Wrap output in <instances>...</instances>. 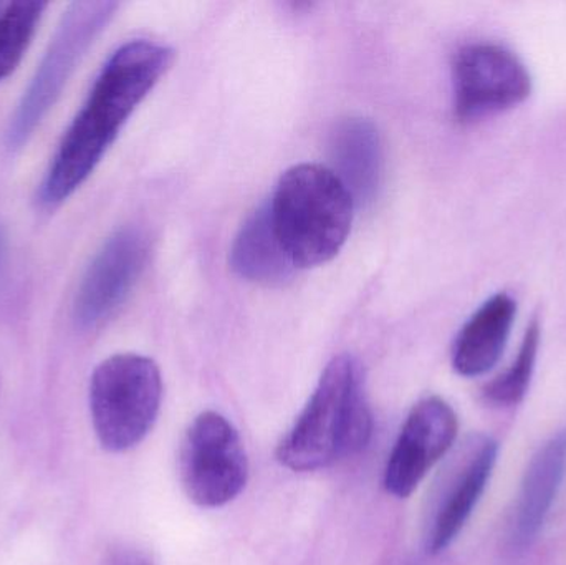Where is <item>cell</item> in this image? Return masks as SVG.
<instances>
[{
	"instance_id": "obj_1",
	"label": "cell",
	"mask_w": 566,
	"mask_h": 565,
	"mask_svg": "<svg viewBox=\"0 0 566 565\" xmlns=\"http://www.w3.org/2000/svg\"><path fill=\"white\" fill-rule=\"evenodd\" d=\"M171 49L149 40L119 46L93 83L43 179L40 199L56 206L90 178L129 116L172 63Z\"/></svg>"
},
{
	"instance_id": "obj_2",
	"label": "cell",
	"mask_w": 566,
	"mask_h": 565,
	"mask_svg": "<svg viewBox=\"0 0 566 565\" xmlns=\"http://www.w3.org/2000/svg\"><path fill=\"white\" fill-rule=\"evenodd\" d=\"M371 428L361 367L352 355H338L279 443L277 460L296 473L323 470L361 451Z\"/></svg>"
},
{
	"instance_id": "obj_3",
	"label": "cell",
	"mask_w": 566,
	"mask_h": 565,
	"mask_svg": "<svg viewBox=\"0 0 566 565\" xmlns=\"http://www.w3.org/2000/svg\"><path fill=\"white\" fill-rule=\"evenodd\" d=\"M355 205L342 179L326 166L306 163L283 172L269 209L295 269L326 264L342 251Z\"/></svg>"
},
{
	"instance_id": "obj_4",
	"label": "cell",
	"mask_w": 566,
	"mask_h": 565,
	"mask_svg": "<svg viewBox=\"0 0 566 565\" xmlns=\"http://www.w3.org/2000/svg\"><path fill=\"white\" fill-rule=\"evenodd\" d=\"M163 378L151 358L118 354L106 358L90 381L93 428L105 450H132L151 431L161 408Z\"/></svg>"
},
{
	"instance_id": "obj_5",
	"label": "cell",
	"mask_w": 566,
	"mask_h": 565,
	"mask_svg": "<svg viewBox=\"0 0 566 565\" xmlns=\"http://www.w3.org/2000/svg\"><path fill=\"white\" fill-rule=\"evenodd\" d=\"M118 9L115 2H75L60 22L59 30L23 93L9 129L7 143L19 148L32 136L43 116L55 105L82 56Z\"/></svg>"
},
{
	"instance_id": "obj_6",
	"label": "cell",
	"mask_w": 566,
	"mask_h": 565,
	"mask_svg": "<svg viewBox=\"0 0 566 565\" xmlns=\"http://www.w3.org/2000/svg\"><path fill=\"white\" fill-rule=\"evenodd\" d=\"M179 477L186 496L201 508H221L244 490L249 460L231 421L216 411L198 415L179 448Z\"/></svg>"
},
{
	"instance_id": "obj_7",
	"label": "cell",
	"mask_w": 566,
	"mask_h": 565,
	"mask_svg": "<svg viewBox=\"0 0 566 565\" xmlns=\"http://www.w3.org/2000/svg\"><path fill=\"white\" fill-rule=\"evenodd\" d=\"M454 112L469 123L521 105L532 93V79L522 60L505 46L472 43L452 62Z\"/></svg>"
},
{
	"instance_id": "obj_8",
	"label": "cell",
	"mask_w": 566,
	"mask_h": 565,
	"mask_svg": "<svg viewBox=\"0 0 566 565\" xmlns=\"http://www.w3.org/2000/svg\"><path fill=\"white\" fill-rule=\"evenodd\" d=\"M497 457L499 443L488 435L472 437L461 448L432 498L426 524L429 554L448 550L464 530L491 481Z\"/></svg>"
},
{
	"instance_id": "obj_9",
	"label": "cell",
	"mask_w": 566,
	"mask_h": 565,
	"mask_svg": "<svg viewBox=\"0 0 566 565\" xmlns=\"http://www.w3.org/2000/svg\"><path fill=\"white\" fill-rule=\"evenodd\" d=\"M458 431V415L448 401L428 397L416 404L389 453L382 480L386 491L399 500L411 496L451 450Z\"/></svg>"
},
{
	"instance_id": "obj_10",
	"label": "cell",
	"mask_w": 566,
	"mask_h": 565,
	"mask_svg": "<svg viewBox=\"0 0 566 565\" xmlns=\"http://www.w3.org/2000/svg\"><path fill=\"white\" fill-rule=\"evenodd\" d=\"M148 258V239L139 229L125 228L106 239L86 269L76 292V324L95 328L105 324L135 289Z\"/></svg>"
},
{
	"instance_id": "obj_11",
	"label": "cell",
	"mask_w": 566,
	"mask_h": 565,
	"mask_svg": "<svg viewBox=\"0 0 566 565\" xmlns=\"http://www.w3.org/2000/svg\"><path fill=\"white\" fill-rule=\"evenodd\" d=\"M566 477V427L545 441L532 457L512 513L509 543L512 550H527L537 540L560 493Z\"/></svg>"
},
{
	"instance_id": "obj_12",
	"label": "cell",
	"mask_w": 566,
	"mask_h": 565,
	"mask_svg": "<svg viewBox=\"0 0 566 565\" xmlns=\"http://www.w3.org/2000/svg\"><path fill=\"white\" fill-rule=\"evenodd\" d=\"M515 314L517 302L505 292H499L469 318L452 348V367L461 377H481L497 365L507 345Z\"/></svg>"
},
{
	"instance_id": "obj_13",
	"label": "cell",
	"mask_w": 566,
	"mask_h": 565,
	"mask_svg": "<svg viewBox=\"0 0 566 565\" xmlns=\"http://www.w3.org/2000/svg\"><path fill=\"white\" fill-rule=\"evenodd\" d=\"M335 172L355 202H369L381 182L382 149L378 129L369 119L348 118L332 136Z\"/></svg>"
},
{
	"instance_id": "obj_14",
	"label": "cell",
	"mask_w": 566,
	"mask_h": 565,
	"mask_svg": "<svg viewBox=\"0 0 566 565\" xmlns=\"http://www.w3.org/2000/svg\"><path fill=\"white\" fill-rule=\"evenodd\" d=\"M231 268L239 278L269 287L293 278L296 269L275 234L269 205L259 208L235 236Z\"/></svg>"
},
{
	"instance_id": "obj_15",
	"label": "cell",
	"mask_w": 566,
	"mask_h": 565,
	"mask_svg": "<svg viewBox=\"0 0 566 565\" xmlns=\"http://www.w3.org/2000/svg\"><path fill=\"white\" fill-rule=\"evenodd\" d=\"M541 335V321L534 317L525 331L524 341L511 367L482 388V400L485 404L495 408H511L522 404L534 377Z\"/></svg>"
},
{
	"instance_id": "obj_16",
	"label": "cell",
	"mask_w": 566,
	"mask_h": 565,
	"mask_svg": "<svg viewBox=\"0 0 566 565\" xmlns=\"http://www.w3.org/2000/svg\"><path fill=\"white\" fill-rule=\"evenodd\" d=\"M46 3H3L0 10V82L12 75L22 62Z\"/></svg>"
},
{
	"instance_id": "obj_17",
	"label": "cell",
	"mask_w": 566,
	"mask_h": 565,
	"mask_svg": "<svg viewBox=\"0 0 566 565\" xmlns=\"http://www.w3.org/2000/svg\"><path fill=\"white\" fill-rule=\"evenodd\" d=\"M106 565H156L146 551L135 546H118L108 554Z\"/></svg>"
},
{
	"instance_id": "obj_18",
	"label": "cell",
	"mask_w": 566,
	"mask_h": 565,
	"mask_svg": "<svg viewBox=\"0 0 566 565\" xmlns=\"http://www.w3.org/2000/svg\"><path fill=\"white\" fill-rule=\"evenodd\" d=\"M7 258V236L6 231H3L2 226H0V272H2L3 264H6Z\"/></svg>"
},
{
	"instance_id": "obj_19",
	"label": "cell",
	"mask_w": 566,
	"mask_h": 565,
	"mask_svg": "<svg viewBox=\"0 0 566 565\" xmlns=\"http://www.w3.org/2000/svg\"><path fill=\"white\" fill-rule=\"evenodd\" d=\"M2 7H3V3H2V2H0V10H2Z\"/></svg>"
}]
</instances>
